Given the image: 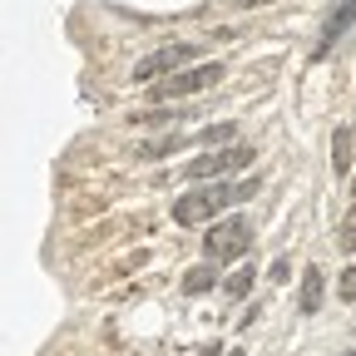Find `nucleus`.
Returning <instances> with one entry per match:
<instances>
[{
  "label": "nucleus",
  "mask_w": 356,
  "mask_h": 356,
  "mask_svg": "<svg viewBox=\"0 0 356 356\" xmlns=\"http://www.w3.org/2000/svg\"><path fill=\"white\" fill-rule=\"evenodd\" d=\"M351 139H356V134H351Z\"/></svg>",
  "instance_id": "aec40b11"
},
{
  "label": "nucleus",
  "mask_w": 356,
  "mask_h": 356,
  "mask_svg": "<svg viewBox=\"0 0 356 356\" xmlns=\"http://www.w3.org/2000/svg\"><path fill=\"white\" fill-rule=\"evenodd\" d=\"M248 248H252V222H248L243 213H233V218L213 222V228H208V238H203V257H208V262L243 257Z\"/></svg>",
  "instance_id": "f03ea898"
},
{
  "label": "nucleus",
  "mask_w": 356,
  "mask_h": 356,
  "mask_svg": "<svg viewBox=\"0 0 356 356\" xmlns=\"http://www.w3.org/2000/svg\"><path fill=\"white\" fill-rule=\"evenodd\" d=\"M134 124H184V109H154V114H139Z\"/></svg>",
  "instance_id": "4468645a"
},
{
  "label": "nucleus",
  "mask_w": 356,
  "mask_h": 356,
  "mask_svg": "<svg viewBox=\"0 0 356 356\" xmlns=\"http://www.w3.org/2000/svg\"><path fill=\"white\" fill-rule=\"evenodd\" d=\"M337 248H346V252H356V208L341 218V228H337Z\"/></svg>",
  "instance_id": "ddd939ff"
},
{
  "label": "nucleus",
  "mask_w": 356,
  "mask_h": 356,
  "mask_svg": "<svg viewBox=\"0 0 356 356\" xmlns=\"http://www.w3.org/2000/svg\"><path fill=\"white\" fill-rule=\"evenodd\" d=\"M198 144H208V149H228V144H238V124H213V129H203Z\"/></svg>",
  "instance_id": "9b49d317"
},
{
  "label": "nucleus",
  "mask_w": 356,
  "mask_h": 356,
  "mask_svg": "<svg viewBox=\"0 0 356 356\" xmlns=\"http://www.w3.org/2000/svg\"><path fill=\"white\" fill-rule=\"evenodd\" d=\"M228 356H243V351H238V346H233V351H228Z\"/></svg>",
  "instance_id": "a211bd4d"
},
{
  "label": "nucleus",
  "mask_w": 356,
  "mask_h": 356,
  "mask_svg": "<svg viewBox=\"0 0 356 356\" xmlns=\"http://www.w3.org/2000/svg\"><path fill=\"white\" fill-rule=\"evenodd\" d=\"M193 55H198V44H188V40L159 44L154 55H144L139 65H134V79H139V84H149V79H168V74H178V70H184Z\"/></svg>",
  "instance_id": "39448f33"
},
{
  "label": "nucleus",
  "mask_w": 356,
  "mask_h": 356,
  "mask_svg": "<svg viewBox=\"0 0 356 356\" xmlns=\"http://www.w3.org/2000/svg\"><path fill=\"white\" fill-rule=\"evenodd\" d=\"M332 159H337L332 168L346 178V173H351V129H337V134H332Z\"/></svg>",
  "instance_id": "9d476101"
},
{
  "label": "nucleus",
  "mask_w": 356,
  "mask_h": 356,
  "mask_svg": "<svg viewBox=\"0 0 356 356\" xmlns=\"http://www.w3.org/2000/svg\"><path fill=\"white\" fill-rule=\"evenodd\" d=\"M208 287H218L213 262H198V267H188V273H184V292H188V297H203Z\"/></svg>",
  "instance_id": "0eeeda50"
},
{
  "label": "nucleus",
  "mask_w": 356,
  "mask_h": 356,
  "mask_svg": "<svg viewBox=\"0 0 356 356\" xmlns=\"http://www.w3.org/2000/svg\"><path fill=\"white\" fill-rule=\"evenodd\" d=\"M351 193H356V178H351Z\"/></svg>",
  "instance_id": "6ab92c4d"
},
{
  "label": "nucleus",
  "mask_w": 356,
  "mask_h": 356,
  "mask_svg": "<svg viewBox=\"0 0 356 356\" xmlns=\"http://www.w3.org/2000/svg\"><path fill=\"white\" fill-rule=\"evenodd\" d=\"M198 356H218V346H203V351H198Z\"/></svg>",
  "instance_id": "dca6fc26"
},
{
  "label": "nucleus",
  "mask_w": 356,
  "mask_h": 356,
  "mask_svg": "<svg viewBox=\"0 0 356 356\" xmlns=\"http://www.w3.org/2000/svg\"><path fill=\"white\" fill-rule=\"evenodd\" d=\"M243 163H252V149H248V144H228V149H208V154H198L193 163H184V173L193 178V184H218V178L238 173Z\"/></svg>",
  "instance_id": "7ed1b4c3"
},
{
  "label": "nucleus",
  "mask_w": 356,
  "mask_h": 356,
  "mask_svg": "<svg viewBox=\"0 0 356 356\" xmlns=\"http://www.w3.org/2000/svg\"><path fill=\"white\" fill-rule=\"evenodd\" d=\"M188 139H178V134H168V139H154V144H139V159H168V154H178Z\"/></svg>",
  "instance_id": "f8f14e48"
},
{
  "label": "nucleus",
  "mask_w": 356,
  "mask_h": 356,
  "mask_svg": "<svg viewBox=\"0 0 356 356\" xmlns=\"http://www.w3.org/2000/svg\"><path fill=\"white\" fill-rule=\"evenodd\" d=\"M262 184L257 178H243V184H193L184 198L173 203V222H184V228H198V222L218 218L228 203H248Z\"/></svg>",
  "instance_id": "f257e3e1"
},
{
  "label": "nucleus",
  "mask_w": 356,
  "mask_h": 356,
  "mask_svg": "<svg viewBox=\"0 0 356 356\" xmlns=\"http://www.w3.org/2000/svg\"><path fill=\"white\" fill-rule=\"evenodd\" d=\"M337 292H341V302H356V262L337 277Z\"/></svg>",
  "instance_id": "2eb2a0df"
},
{
  "label": "nucleus",
  "mask_w": 356,
  "mask_h": 356,
  "mask_svg": "<svg viewBox=\"0 0 356 356\" xmlns=\"http://www.w3.org/2000/svg\"><path fill=\"white\" fill-rule=\"evenodd\" d=\"M322 307V267H307L302 277V312H317Z\"/></svg>",
  "instance_id": "1a4fd4ad"
},
{
  "label": "nucleus",
  "mask_w": 356,
  "mask_h": 356,
  "mask_svg": "<svg viewBox=\"0 0 356 356\" xmlns=\"http://www.w3.org/2000/svg\"><path fill=\"white\" fill-rule=\"evenodd\" d=\"M222 79V65L218 60H208V65H193V70H178V74H168L163 84H149V95L159 99V104H168V99H188V95H203L208 84H218Z\"/></svg>",
  "instance_id": "20e7f679"
},
{
  "label": "nucleus",
  "mask_w": 356,
  "mask_h": 356,
  "mask_svg": "<svg viewBox=\"0 0 356 356\" xmlns=\"http://www.w3.org/2000/svg\"><path fill=\"white\" fill-rule=\"evenodd\" d=\"M252 282H257V273H252V267L243 262V267H233V273H228V277H222V292H228L233 302H243V297L252 292Z\"/></svg>",
  "instance_id": "6e6552de"
},
{
  "label": "nucleus",
  "mask_w": 356,
  "mask_h": 356,
  "mask_svg": "<svg viewBox=\"0 0 356 356\" xmlns=\"http://www.w3.org/2000/svg\"><path fill=\"white\" fill-rule=\"evenodd\" d=\"M238 6H267V0H238Z\"/></svg>",
  "instance_id": "f3484780"
},
{
  "label": "nucleus",
  "mask_w": 356,
  "mask_h": 356,
  "mask_svg": "<svg viewBox=\"0 0 356 356\" xmlns=\"http://www.w3.org/2000/svg\"><path fill=\"white\" fill-rule=\"evenodd\" d=\"M351 25H356V0H341V6L327 15V25H322V35H317V50H312V60L332 55V50H337V40H341V30H351Z\"/></svg>",
  "instance_id": "423d86ee"
}]
</instances>
